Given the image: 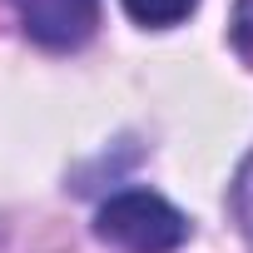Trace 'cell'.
<instances>
[{
	"label": "cell",
	"mask_w": 253,
	"mask_h": 253,
	"mask_svg": "<svg viewBox=\"0 0 253 253\" xmlns=\"http://www.w3.org/2000/svg\"><path fill=\"white\" fill-rule=\"evenodd\" d=\"M94 233L119 253H174L189 243V218L154 189H124L99 204Z\"/></svg>",
	"instance_id": "obj_1"
},
{
	"label": "cell",
	"mask_w": 253,
	"mask_h": 253,
	"mask_svg": "<svg viewBox=\"0 0 253 253\" xmlns=\"http://www.w3.org/2000/svg\"><path fill=\"white\" fill-rule=\"evenodd\" d=\"M25 35L45 50H80L99 25V0H10Z\"/></svg>",
	"instance_id": "obj_2"
},
{
	"label": "cell",
	"mask_w": 253,
	"mask_h": 253,
	"mask_svg": "<svg viewBox=\"0 0 253 253\" xmlns=\"http://www.w3.org/2000/svg\"><path fill=\"white\" fill-rule=\"evenodd\" d=\"M119 5L144 30H174V25H184L199 10V0H119Z\"/></svg>",
	"instance_id": "obj_3"
},
{
	"label": "cell",
	"mask_w": 253,
	"mask_h": 253,
	"mask_svg": "<svg viewBox=\"0 0 253 253\" xmlns=\"http://www.w3.org/2000/svg\"><path fill=\"white\" fill-rule=\"evenodd\" d=\"M228 40H233V50L253 65V0H238L233 5V20H228Z\"/></svg>",
	"instance_id": "obj_4"
},
{
	"label": "cell",
	"mask_w": 253,
	"mask_h": 253,
	"mask_svg": "<svg viewBox=\"0 0 253 253\" xmlns=\"http://www.w3.org/2000/svg\"><path fill=\"white\" fill-rule=\"evenodd\" d=\"M233 209H238L243 228L253 233V159L243 164V174H238V184H233Z\"/></svg>",
	"instance_id": "obj_5"
}]
</instances>
